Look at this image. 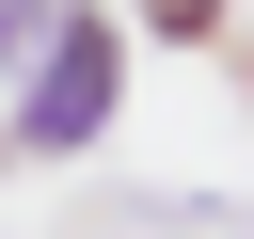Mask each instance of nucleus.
<instances>
[{"instance_id": "nucleus-1", "label": "nucleus", "mask_w": 254, "mask_h": 239, "mask_svg": "<svg viewBox=\"0 0 254 239\" xmlns=\"http://www.w3.org/2000/svg\"><path fill=\"white\" fill-rule=\"evenodd\" d=\"M111 112H127V16H111V0H64V32H48V48L16 64V96H0V175L95 159Z\"/></svg>"}, {"instance_id": "nucleus-2", "label": "nucleus", "mask_w": 254, "mask_h": 239, "mask_svg": "<svg viewBox=\"0 0 254 239\" xmlns=\"http://www.w3.org/2000/svg\"><path fill=\"white\" fill-rule=\"evenodd\" d=\"M159 48H238V0H143Z\"/></svg>"}, {"instance_id": "nucleus-3", "label": "nucleus", "mask_w": 254, "mask_h": 239, "mask_svg": "<svg viewBox=\"0 0 254 239\" xmlns=\"http://www.w3.org/2000/svg\"><path fill=\"white\" fill-rule=\"evenodd\" d=\"M48 32H64V0H0V80H16V64L48 48Z\"/></svg>"}]
</instances>
